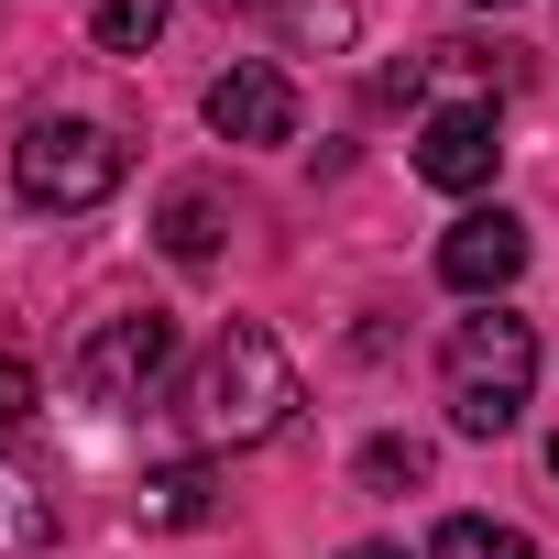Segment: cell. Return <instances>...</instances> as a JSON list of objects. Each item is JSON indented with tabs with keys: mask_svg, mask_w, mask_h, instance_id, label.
Wrapping results in <instances>:
<instances>
[{
	"mask_svg": "<svg viewBox=\"0 0 559 559\" xmlns=\"http://www.w3.org/2000/svg\"><path fill=\"white\" fill-rule=\"evenodd\" d=\"M176 417H187V439H198V450H252V439H274V428L297 417V362L274 352V330H263V319H230V330L198 352V373H187Z\"/></svg>",
	"mask_w": 559,
	"mask_h": 559,
	"instance_id": "obj_1",
	"label": "cell"
},
{
	"mask_svg": "<svg viewBox=\"0 0 559 559\" xmlns=\"http://www.w3.org/2000/svg\"><path fill=\"white\" fill-rule=\"evenodd\" d=\"M439 395H450V428L461 439H504L526 417V395H537V330L504 319V308L461 319L450 352H439Z\"/></svg>",
	"mask_w": 559,
	"mask_h": 559,
	"instance_id": "obj_2",
	"label": "cell"
},
{
	"mask_svg": "<svg viewBox=\"0 0 559 559\" xmlns=\"http://www.w3.org/2000/svg\"><path fill=\"white\" fill-rule=\"evenodd\" d=\"M121 176H132V143H121L110 121H34V132L12 143L23 209H99Z\"/></svg>",
	"mask_w": 559,
	"mask_h": 559,
	"instance_id": "obj_3",
	"label": "cell"
},
{
	"mask_svg": "<svg viewBox=\"0 0 559 559\" xmlns=\"http://www.w3.org/2000/svg\"><path fill=\"white\" fill-rule=\"evenodd\" d=\"M165 362H176V319H165V308H121V319H99V330L78 341L67 384H78L88 406H132Z\"/></svg>",
	"mask_w": 559,
	"mask_h": 559,
	"instance_id": "obj_4",
	"label": "cell"
},
{
	"mask_svg": "<svg viewBox=\"0 0 559 559\" xmlns=\"http://www.w3.org/2000/svg\"><path fill=\"white\" fill-rule=\"evenodd\" d=\"M209 132L219 143H297V78L286 67H230V78H209Z\"/></svg>",
	"mask_w": 559,
	"mask_h": 559,
	"instance_id": "obj_5",
	"label": "cell"
},
{
	"mask_svg": "<svg viewBox=\"0 0 559 559\" xmlns=\"http://www.w3.org/2000/svg\"><path fill=\"white\" fill-rule=\"evenodd\" d=\"M493 110L483 99H450V110H428L417 121V176L428 187H450V198H472V187H493Z\"/></svg>",
	"mask_w": 559,
	"mask_h": 559,
	"instance_id": "obj_6",
	"label": "cell"
},
{
	"mask_svg": "<svg viewBox=\"0 0 559 559\" xmlns=\"http://www.w3.org/2000/svg\"><path fill=\"white\" fill-rule=\"evenodd\" d=\"M439 274H450L461 297H504L515 274H526V219H515V209H472V219H450Z\"/></svg>",
	"mask_w": 559,
	"mask_h": 559,
	"instance_id": "obj_7",
	"label": "cell"
},
{
	"mask_svg": "<svg viewBox=\"0 0 559 559\" xmlns=\"http://www.w3.org/2000/svg\"><path fill=\"white\" fill-rule=\"evenodd\" d=\"M56 548V493L34 461H0V559H45Z\"/></svg>",
	"mask_w": 559,
	"mask_h": 559,
	"instance_id": "obj_8",
	"label": "cell"
},
{
	"mask_svg": "<svg viewBox=\"0 0 559 559\" xmlns=\"http://www.w3.org/2000/svg\"><path fill=\"white\" fill-rule=\"evenodd\" d=\"M132 526H209V472H198V461H176V472H143V493H132Z\"/></svg>",
	"mask_w": 559,
	"mask_h": 559,
	"instance_id": "obj_9",
	"label": "cell"
},
{
	"mask_svg": "<svg viewBox=\"0 0 559 559\" xmlns=\"http://www.w3.org/2000/svg\"><path fill=\"white\" fill-rule=\"evenodd\" d=\"M154 241H165L176 263H209V252H219V187H176L165 219H154Z\"/></svg>",
	"mask_w": 559,
	"mask_h": 559,
	"instance_id": "obj_10",
	"label": "cell"
},
{
	"mask_svg": "<svg viewBox=\"0 0 559 559\" xmlns=\"http://www.w3.org/2000/svg\"><path fill=\"white\" fill-rule=\"evenodd\" d=\"M428 559H526V526H504V515H439Z\"/></svg>",
	"mask_w": 559,
	"mask_h": 559,
	"instance_id": "obj_11",
	"label": "cell"
},
{
	"mask_svg": "<svg viewBox=\"0 0 559 559\" xmlns=\"http://www.w3.org/2000/svg\"><path fill=\"white\" fill-rule=\"evenodd\" d=\"M274 23H286V45H352L362 34L352 0H274Z\"/></svg>",
	"mask_w": 559,
	"mask_h": 559,
	"instance_id": "obj_12",
	"label": "cell"
},
{
	"mask_svg": "<svg viewBox=\"0 0 559 559\" xmlns=\"http://www.w3.org/2000/svg\"><path fill=\"white\" fill-rule=\"evenodd\" d=\"M165 12H176V0H99V23H88V34H99L110 56H143V45L165 34Z\"/></svg>",
	"mask_w": 559,
	"mask_h": 559,
	"instance_id": "obj_13",
	"label": "cell"
},
{
	"mask_svg": "<svg viewBox=\"0 0 559 559\" xmlns=\"http://www.w3.org/2000/svg\"><path fill=\"white\" fill-rule=\"evenodd\" d=\"M362 483H384V493H395V483H428V450H417V439H373V450H362Z\"/></svg>",
	"mask_w": 559,
	"mask_h": 559,
	"instance_id": "obj_14",
	"label": "cell"
},
{
	"mask_svg": "<svg viewBox=\"0 0 559 559\" xmlns=\"http://www.w3.org/2000/svg\"><path fill=\"white\" fill-rule=\"evenodd\" d=\"M23 417H34V362L0 352V428H23Z\"/></svg>",
	"mask_w": 559,
	"mask_h": 559,
	"instance_id": "obj_15",
	"label": "cell"
},
{
	"mask_svg": "<svg viewBox=\"0 0 559 559\" xmlns=\"http://www.w3.org/2000/svg\"><path fill=\"white\" fill-rule=\"evenodd\" d=\"M341 559H406V548H395V537H362V548H341Z\"/></svg>",
	"mask_w": 559,
	"mask_h": 559,
	"instance_id": "obj_16",
	"label": "cell"
},
{
	"mask_svg": "<svg viewBox=\"0 0 559 559\" xmlns=\"http://www.w3.org/2000/svg\"><path fill=\"white\" fill-rule=\"evenodd\" d=\"M472 12H515V0H472Z\"/></svg>",
	"mask_w": 559,
	"mask_h": 559,
	"instance_id": "obj_17",
	"label": "cell"
},
{
	"mask_svg": "<svg viewBox=\"0 0 559 559\" xmlns=\"http://www.w3.org/2000/svg\"><path fill=\"white\" fill-rule=\"evenodd\" d=\"M219 12H252V0H219Z\"/></svg>",
	"mask_w": 559,
	"mask_h": 559,
	"instance_id": "obj_18",
	"label": "cell"
},
{
	"mask_svg": "<svg viewBox=\"0 0 559 559\" xmlns=\"http://www.w3.org/2000/svg\"><path fill=\"white\" fill-rule=\"evenodd\" d=\"M548 472H559V450H548Z\"/></svg>",
	"mask_w": 559,
	"mask_h": 559,
	"instance_id": "obj_19",
	"label": "cell"
}]
</instances>
